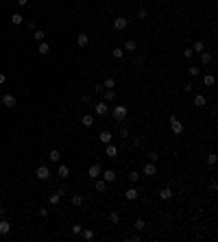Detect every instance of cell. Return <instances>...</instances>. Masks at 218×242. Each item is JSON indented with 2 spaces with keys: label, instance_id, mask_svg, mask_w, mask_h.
<instances>
[{
  "label": "cell",
  "instance_id": "obj_14",
  "mask_svg": "<svg viewBox=\"0 0 218 242\" xmlns=\"http://www.w3.org/2000/svg\"><path fill=\"white\" fill-rule=\"evenodd\" d=\"M111 57H113V59H122V57H125V48H113V50H111Z\"/></svg>",
  "mask_w": 218,
  "mask_h": 242
},
{
  "label": "cell",
  "instance_id": "obj_31",
  "mask_svg": "<svg viewBox=\"0 0 218 242\" xmlns=\"http://www.w3.org/2000/svg\"><path fill=\"white\" fill-rule=\"evenodd\" d=\"M203 83H205V85H214V77H212V74H205V77H203Z\"/></svg>",
  "mask_w": 218,
  "mask_h": 242
},
{
  "label": "cell",
  "instance_id": "obj_6",
  "mask_svg": "<svg viewBox=\"0 0 218 242\" xmlns=\"http://www.w3.org/2000/svg\"><path fill=\"white\" fill-rule=\"evenodd\" d=\"M94 111L98 113V116H105V113L109 111V107H107V103H103V101H101V103H96V105H94Z\"/></svg>",
  "mask_w": 218,
  "mask_h": 242
},
{
  "label": "cell",
  "instance_id": "obj_7",
  "mask_svg": "<svg viewBox=\"0 0 218 242\" xmlns=\"http://www.w3.org/2000/svg\"><path fill=\"white\" fill-rule=\"evenodd\" d=\"M144 175H149V177H155L157 175V166L153 161H149L146 166H144Z\"/></svg>",
  "mask_w": 218,
  "mask_h": 242
},
{
  "label": "cell",
  "instance_id": "obj_10",
  "mask_svg": "<svg viewBox=\"0 0 218 242\" xmlns=\"http://www.w3.org/2000/svg\"><path fill=\"white\" fill-rule=\"evenodd\" d=\"M9 231H11V223H9V220H0V233L7 236Z\"/></svg>",
  "mask_w": 218,
  "mask_h": 242
},
{
  "label": "cell",
  "instance_id": "obj_15",
  "mask_svg": "<svg viewBox=\"0 0 218 242\" xmlns=\"http://www.w3.org/2000/svg\"><path fill=\"white\" fill-rule=\"evenodd\" d=\"M48 159H50V161H59V159H61V153H59L57 149H53L50 153H48Z\"/></svg>",
  "mask_w": 218,
  "mask_h": 242
},
{
  "label": "cell",
  "instance_id": "obj_9",
  "mask_svg": "<svg viewBox=\"0 0 218 242\" xmlns=\"http://www.w3.org/2000/svg\"><path fill=\"white\" fill-rule=\"evenodd\" d=\"M159 199H161V201H170V199H172V190H170V188L159 190Z\"/></svg>",
  "mask_w": 218,
  "mask_h": 242
},
{
  "label": "cell",
  "instance_id": "obj_17",
  "mask_svg": "<svg viewBox=\"0 0 218 242\" xmlns=\"http://www.w3.org/2000/svg\"><path fill=\"white\" fill-rule=\"evenodd\" d=\"M135 46H137V44H135V39H127L125 50H127V53H133V50H135Z\"/></svg>",
  "mask_w": 218,
  "mask_h": 242
},
{
  "label": "cell",
  "instance_id": "obj_20",
  "mask_svg": "<svg viewBox=\"0 0 218 242\" xmlns=\"http://www.w3.org/2000/svg\"><path fill=\"white\" fill-rule=\"evenodd\" d=\"M87 42H89V37H87L85 33H81V35L77 37V44H79V46H87Z\"/></svg>",
  "mask_w": 218,
  "mask_h": 242
},
{
  "label": "cell",
  "instance_id": "obj_16",
  "mask_svg": "<svg viewBox=\"0 0 218 242\" xmlns=\"http://www.w3.org/2000/svg\"><path fill=\"white\" fill-rule=\"evenodd\" d=\"M50 53V46H48V42H39V55H48Z\"/></svg>",
  "mask_w": 218,
  "mask_h": 242
},
{
  "label": "cell",
  "instance_id": "obj_43",
  "mask_svg": "<svg viewBox=\"0 0 218 242\" xmlns=\"http://www.w3.org/2000/svg\"><path fill=\"white\" fill-rule=\"evenodd\" d=\"M149 159H151V161H153V164H155V161H157V159H159V157H157V153H151V155H149Z\"/></svg>",
  "mask_w": 218,
  "mask_h": 242
},
{
  "label": "cell",
  "instance_id": "obj_33",
  "mask_svg": "<svg viewBox=\"0 0 218 242\" xmlns=\"http://www.w3.org/2000/svg\"><path fill=\"white\" fill-rule=\"evenodd\" d=\"M105 98H107V101H113V98H116V92H113V89H107V92H105Z\"/></svg>",
  "mask_w": 218,
  "mask_h": 242
},
{
  "label": "cell",
  "instance_id": "obj_28",
  "mask_svg": "<svg viewBox=\"0 0 218 242\" xmlns=\"http://www.w3.org/2000/svg\"><path fill=\"white\" fill-rule=\"evenodd\" d=\"M68 175H70V170H68V166H59V177H63V179H65Z\"/></svg>",
  "mask_w": 218,
  "mask_h": 242
},
{
  "label": "cell",
  "instance_id": "obj_25",
  "mask_svg": "<svg viewBox=\"0 0 218 242\" xmlns=\"http://www.w3.org/2000/svg\"><path fill=\"white\" fill-rule=\"evenodd\" d=\"M11 22H13V24H22V22H24V18H22L20 13H13V15H11Z\"/></svg>",
  "mask_w": 218,
  "mask_h": 242
},
{
  "label": "cell",
  "instance_id": "obj_4",
  "mask_svg": "<svg viewBox=\"0 0 218 242\" xmlns=\"http://www.w3.org/2000/svg\"><path fill=\"white\" fill-rule=\"evenodd\" d=\"M35 177H37V179H42V181H46L48 177H50V170H48V166H39L37 170H35Z\"/></svg>",
  "mask_w": 218,
  "mask_h": 242
},
{
  "label": "cell",
  "instance_id": "obj_46",
  "mask_svg": "<svg viewBox=\"0 0 218 242\" xmlns=\"http://www.w3.org/2000/svg\"><path fill=\"white\" fill-rule=\"evenodd\" d=\"M0 83H5V74H0Z\"/></svg>",
  "mask_w": 218,
  "mask_h": 242
},
{
  "label": "cell",
  "instance_id": "obj_39",
  "mask_svg": "<svg viewBox=\"0 0 218 242\" xmlns=\"http://www.w3.org/2000/svg\"><path fill=\"white\" fill-rule=\"evenodd\" d=\"M192 55H194V50H192V48H185V53H183V57H185V59H192Z\"/></svg>",
  "mask_w": 218,
  "mask_h": 242
},
{
  "label": "cell",
  "instance_id": "obj_21",
  "mask_svg": "<svg viewBox=\"0 0 218 242\" xmlns=\"http://www.w3.org/2000/svg\"><path fill=\"white\" fill-rule=\"evenodd\" d=\"M125 196H127L129 201H135V199H137V190H135V188H131V190H127V194H125Z\"/></svg>",
  "mask_w": 218,
  "mask_h": 242
},
{
  "label": "cell",
  "instance_id": "obj_32",
  "mask_svg": "<svg viewBox=\"0 0 218 242\" xmlns=\"http://www.w3.org/2000/svg\"><path fill=\"white\" fill-rule=\"evenodd\" d=\"M194 50H196V53H203V50H205V44H203V42H196V44H194Z\"/></svg>",
  "mask_w": 218,
  "mask_h": 242
},
{
  "label": "cell",
  "instance_id": "obj_36",
  "mask_svg": "<svg viewBox=\"0 0 218 242\" xmlns=\"http://www.w3.org/2000/svg\"><path fill=\"white\" fill-rule=\"evenodd\" d=\"M133 227H135V229H137V231H142V229H144V220H142V218H137V220H135V225H133Z\"/></svg>",
  "mask_w": 218,
  "mask_h": 242
},
{
  "label": "cell",
  "instance_id": "obj_26",
  "mask_svg": "<svg viewBox=\"0 0 218 242\" xmlns=\"http://www.w3.org/2000/svg\"><path fill=\"white\" fill-rule=\"evenodd\" d=\"M33 37H35L37 42H44V39H46V33H44V31H35V33H33Z\"/></svg>",
  "mask_w": 218,
  "mask_h": 242
},
{
  "label": "cell",
  "instance_id": "obj_2",
  "mask_svg": "<svg viewBox=\"0 0 218 242\" xmlns=\"http://www.w3.org/2000/svg\"><path fill=\"white\" fill-rule=\"evenodd\" d=\"M170 129H172V133H177V135H181V133H183V125L179 122V118H177V116H170Z\"/></svg>",
  "mask_w": 218,
  "mask_h": 242
},
{
  "label": "cell",
  "instance_id": "obj_22",
  "mask_svg": "<svg viewBox=\"0 0 218 242\" xmlns=\"http://www.w3.org/2000/svg\"><path fill=\"white\" fill-rule=\"evenodd\" d=\"M103 87H105V89H113V87H116V81H113V79L109 77V79H105V83H103Z\"/></svg>",
  "mask_w": 218,
  "mask_h": 242
},
{
  "label": "cell",
  "instance_id": "obj_38",
  "mask_svg": "<svg viewBox=\"0 0 218 242\" xmlns=\"http://www.w3.org/2000/svg\"><path fill=\"white\" fill-rule=\"evenodd\" d=\"M207 164H209V166H214V164H216V155H214V153H209V155H207Z\"/></svg>",
  "mask_w": 218,
  "mask_h": 242
},
{
  "label": "cell",
  "instance_id": "obj_1",
  "mask_svg": "<svg viewBox=\"0 0 218 242\" xmlns=\"http://www.w3.org/2000/svg\"><path fill=\"white\" fill-rule=\"evenodd\" d=\"M111 113H113V118H116V120H118V122H120V120H125V118H127V113H129V109H127L125 105H116Z\"/></svg>",
  "mask_w": 218,
  "mask_h": 242
},
{
  "label": "cell",
  "instance_id": "obj_44",
  "mask_svg": "<svg viewBox=\"0 0 218 242\" xmlns=\"http://www.w3.org/2000/svg\"><path fill=\"white\" fill-rule=\"evenodd\" d=\"M26 2H29V0H18V5H22V7L26 5Z\"/></svg>",
  "mask_w": 218,
  "mask_h": 242
},
{
  "label": "cell",
  "instance_id": "obj_40",
  "mask_svg": "<svg viewBox=\"0 0 218 242\" xmlns=\"http://www.w3.org/2000/svg\"><path fill=\"white\" fill-rule=\"evenodd\" d=\"M199 72H201V70H199L196 65H192V68H190V74H192V77H199Z\"/></svg>",
  "mask_w": 218,
  "mask_h": 242
},
{
  "label": "cell",
  "instance_id": "obj_11",
  "mask_svg": "<svg viewBox=\"0 0 218 242\" xmlns=\"http://www.w3.org/2000/svg\"><path fill=\"white\" fill-rule=\"evenodd\" d=\"M101 175H103V179H105L107 183L116 181V173H113V170H105V173H101Z\"/></svg>",
  "mask_w": 218,
  "mask_h": 242
},
{
  "label": "cell",
  "instance_id": "obj_13",
  "mask_svg": "<svg viewBox=\"0 0 218 242\" xmlns=\"http://www.w3.org/2000/svg\"><path fill=\"white\" fill-rule=\"evenodd\" d=\"M103 144H109L111 142V131H101V137H98Z\"/></svg>",
  "mask_w": 218,
  "mask_h": 242
},
{
  "label": "cell",
  "instance_id": "obj_42",
  "mask_svg": "<svg viewBox=\"0 0 218 242\" xmlns=\"http://www.w3.org/2000/svg\"><path fill=\"white\" fill-rule=\"evenodd\" d=\"M192 89H194V85H192V83H185V85H183V92H188V94H190Z\"/></svg>",
  "mask_w": 218,
  "mask_h": 242
},
{
  "label": "cell",
  "instance_id": "obj_27",
  "mask_svg": "<svg viewBox=\"0 0 218 242\" xmlns=\"http://www.w3.org/2000/svg\"><path fill=\"white\" fill-rule=\"evenodd\" d=\"M81 233H83V238H85V240H94V231H92V229H83Z\"/></svg>",
  "mask_w": 218,
  "mask_h": 242
},
{
  "label": "cell",
  "instance_id": "obj_34",
  "mask_svg": "<svg viewBox=\"0 0 218 242\" xmlns=\"http://www.w3.org/2000/svg\"><path fill=\"white\" fill-rule=\"evenodd\" d=\"M109 220H111V223H118V220H120V214H118V212H111V214H109Z\"/></svg>",
  "mask_w": 218,
  "mask_h": 242
},
{
  "label": "cell",
  "instance_id": "obj_23",
  "mask_svg": "<svg viewBox=\"0 0 218 242\" xmlns=\"http://www.w3.org/2000/svg\"><path fill=\"white\" fill-rule=\"evenodd\" d=\"M59 199H61V196H59V192H55V194L48 196V203H50V205H57V203H59Z\"/></svg>",
  "mask_w": 218,
  "mask_h": 242
},
{
  "label": "cell",
  "instance_id": "obj_30",
  "mask_svg": "<svg viewBox=\"0 0 218 242\" xmlns=\"http://www.w3.org/2000/svg\"><path fill=\"white\" fill-rule=\"evenodd\" d=\"M201 61H203V63L207 65V63L212 61V55H209V53H201Z\"/></svg>",
  "mask_w": 218,
  "mask_h": 242
},
{
  "label": "cell",
  "instance_id": "obj_37",
  "mask_svg": "<svg viewBox=\"0 0 218 242\" xmlns=\"http://www.w3.org/2000/svg\"><path fill=\"white\" fill-rule=\"evenodd\" d=\"M81 231H83V227H81V225H72V233H77V236H81Z\"/></svg>",
  "mask_w": 218,
  "mask_h": 242
},
{
  "label": "cell",
  "instance_id": "obj_35",
  "mask_svg": "<svg viewBox=\"0 0 218 242\" xmlns=\"http://www.w3.org/2000/svg\"><path fill=\"white\" fill-rule=\"evenodd\" d=\"M146 15H149V11L144 9V7H142V9H137V18H140V20H144V18H146Z\"/></svg>",
  "mask_w": 218,
  "mask_h": 242
},
{
  "label": "cell",
  "instance_id": "obj_24",
  "mask_svg": "<svg viewBox=\"0 0 218 242\" xmlns=\"http://www.w3.org/2000/svg\"><path fill=\"white\" fill-rule=\"evenodd\" d=\"M107 155H109V157H116V155H118V149L111 146V144H107Z\"/></svg>",
  "mask_w": 218,
  "mask_h": 242
},
{
  "label": "cell",
  "instance_id": "obj_18",
  "mask_svg": "<svg viewBox=\"0 0 218 242\" xmlns=\"http://www.w3.org/2000/svg\"><path fill=\"white\" fill-rule=\"evenodd\" d=\"M194 105H196V107H205V96H203V94H196V96H194Z\"/></svg>",
  "mask_w": 218,
  "mask_h": 242
},
{
  "label": "cell",
  "instance_id": "obj_19",
  "mask_svg": "<svg viewBox=\"0 0 218 242\" xmlns=\"http://www.w3.org/2000/svg\"><path fill=\"white\" fill-rule=\"evenodd\" d=\"M105 188H107V181L98 177V179H96V190H98V192H105Z\"/></svg>",
  "mask_w": 218,
  "mask_h": 242
},
{
  "label": "cell",
  "instance_id": "obj_12",
  "mask_svg": "<svg viewBox=\"0 0 218 242\" xmlns=\"http://www.w3.org/2000/svg\"><path fill=\"white\" fill-rule=\"evenodd\" d=\"M81 122H83V127H87V129H89V127L94 125V116H89V113H85V116L81 118Z\"/></svg>",
  "mask_w": 218,
  "mask_h": 242
},
{
  "label": "cell",
  "instance_id": "obj_8",
  "mask_svg": "<svg viewBox=\"0 0 218 242\" xmlns=\"http://www.w3.org/2000/svg\"><path fill=\"white\" fill-rule=\"evenodd\" d=\"M2 103H5V107H15V96L13 94H5L2 96Z\"/></svg>",
  "mask_w": 218,
  "mask_h": 242
},
{
  "label": "cell",
  "instance_id": "obj_45",
  "mask_svg": "<svg viewBox=\"0 0 218 242\" xmlns=\"http://www.w3.org/2000/svg\"><path fill=\"white\" fill-rule=\"evenodd\" d=\"M5 212H7L5 207H0V216H5Z\"/></svg>",
  "mask_w": 218,
  "mask_h": 242
},
{
  "label": "cell",
  "instance_id": "obj_3",
  "mask_svg": "<svg viewBox=\"0 0 218 242\" xmlns=\"http://www.w3.org/2000/svg\"><path fill=\"white\" fill-rule=\"evenodd\" d=\"M127 26H129V20H127V18L120 15V18H116V20H113V29H116V31H125Z\"/></svg>",
  "mask_w": 218,
  "mask_h": 242
},
{
  "label": "cell",
  "instance_id": "obj_29",
  "mask_svg": "<svg viewBox=\"0 0 218 242\" xmlns=\"http://www.w3.org/2000/svg\"><path fill=\"white\" fill-rule=\"evenodd\" d=\"M72 205H83V196L81 194H74V196H72Z\"/></svg>",
  "mask_w": 218,
  "mask_h": 242
},
{
  "label": "cell",
  "instance_id": "obj_5",
  "mask_svg": "<svg viewBox=\"0 0 218 242\" xmlns=\"http://www.w3.org/2000/svg\"><path fill=\"white\" fill-rule=\"evenodd\" d=\"M101 173H103V170H101V166H98V164L89 166V170H87V175H89L92 179H98V177H101Z\"/></svg>",
  "mask_w": 218,
  "mask_h": 242
},
{
  "label": "cell",
  "instance_id": "obj_41",
  "mask_svg": "<svg viewBox=\"0 0 218 242\" xmlns=\"http://www.w3.org/2000/svg\"><path fill=\"white\" fill-rule=\"evenodd\" d=\"M137 179H140V175H137V173H129V181H133V183H135Z\"/></svg>",
  "mask_w": 218,
  "mask_h": 242
}]
</instances>
